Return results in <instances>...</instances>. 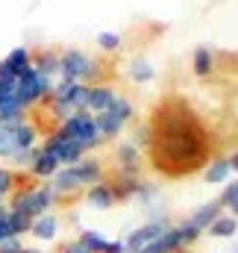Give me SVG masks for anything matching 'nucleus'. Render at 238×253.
<instances>
[{
    "label": "nucleus",
    "instance_id": "38",
    "mask_svg": "<svg viewBox=\"0 0 238 253\" xmlns=\"http://www.w3.org/2000/svg\"><path fill=\"white\" fill-rule=\"evenodd\" d=\"M126 253H153L150 248H144V251H126Z\"/></svg>",
    "mask_w": 238,
    "mask_h": 253
},
{
    "label": "nucleus",
    "instance_id": "24",
    "mask_svg": "<svg viewBox=\"0 0 238 253\" xmlns=\"http://www.w3.org/2000/svg\"><path fill=\"white\" fill-rule=\"evenodd\" d=\"M236 233H238V218L230 215V212H224V215L206 230V236H212V239H233Z\"/></svg>",
    "mask_w": 238,
    "mask_h": 253
},
{
    "label": "nucleus",
    "instance_id": "19",
    "mask_svg": "<svg viewBox=\"0 0 238 253\" xmlns=\"http://www.w3.org/2000/svg\"><path fill=\"white\" fill-rule=\"evenodd\" d=\"M30 236H33V239H39V242H53V239L59 236V218H56L53 212H47V215H39V218H33Z\"/></svg>",
    "mask_w": 238,
    "mask_h": 253
},
{
    "label": "nucleus",
    "instance_id": "2",
    "mask_svg": "<svg viewBox=\"0 0 238 253\" xmlns=\"http://www.w3.org/2000/svg\"><path fill=\"white\" fill-rule=\"evenodd\" d=\"M56 200L59 197L50 189V183H21L15 194L9 197V209L27 218H39V215H47L56 206Z\"/></svg>",
    "mask_w": 238,
    "mask_h": 253
},
{
    "label": "nucleus",
    "instance_id": "9",
    "mask_svg": "<svg viewBox=\"0 0 238 253\" xmlns=\"http://www.w3.org/2000/svg\"><path fill=\"white\" fill-rule=\"evenodd\" d=\"M33 68V50L30 47H15L0 59V80H18Z\"/></svg>",
    "mask_w": 238,
    "mask_h": 253
},
{
    "label": "nucleus",
    "instance_id": "32",
    "mask_svg": "<svg viewBox=\"0 0 238 253\" xmlns=\"http://www.w3.org/2000/svg\"><path fill=\"white\" fill-rule=\"evenodd\" d=\"M156 183H153V180H144V177H141V183H138V191H135V200H138V203H153V200H156Z\"/></svg>",
    "mask_w": 238,
    "mask_h": 253
},
{
    "label": "nucleus",
    "instance_id": "21",
    "mask_svg": "<svg viewBox=\"0 0 238 253\" xmlns=\"http://www.w3.org/2000/svg\"><path fill=\"white\" fill-rule=\"evenodd\" d=\"M59 53L56 50H39V53H33V68L39 71V74H44V77H50V80H56L59 77Z\"/></svg>",
    "mask_w": 238,
    "mask_h": 253
},
{
    "label": "nucleus",
    "instance_id": "8",
    "mask_svg": "<svg viewBox=\"0 0 238 253\" xmlns=\"http://www.w3.org/2000/svg\"><path fill=\"white\" fill-rule=\"evenodd\" d=\"M168 227H171V221H168L165 215L150 218V221H144L141 227H135V230L123 239V245H126V251H144V248H150Z\"/></svg>",
    "mask_w": 238,
    "mask_h": 253
},
{
    "label": "nucleus",
    "instance_id": "35",
    "mask_svg": "<svg viewBox=\"0 0 238 253\" xmlns=\"http://www.w3.org/2000/svg\"><path fill=\"white\" fill-rule=\"evenodd\" d=\"M6 212H9V209H6V206H0V242L12 239V236H9V227H6Z\"/></svg>",
    "mask_w": 238,
    "mask_h": 253
},
{
    "label": "nucleus",
    "instance_id": "37",
    "mask_svg": "<svg viewBox=\"0 0 238 253\" xmlns=\"http://www.w3.org/2000/svg\"><path fill=\"white\" fill-rule=\"evenodd\" d=\"M21 253H47V251H41V248H27V245H24V251Z\"/></svg>",
    "mask_w": 238,
    "mask_h": 253
},
{
    "label": "nucleus",
    "instance_id": "40",
    "mask_svg": "<svg viewBox=\"0 0 238 253\" xmlns=\"http://www.w3.org/2000/svg\"><path fill=\"white\" fill-rule=\"evenodd\" d=\"M0 206H3V203H0Z\"/></svg>",
    "mask_w": 238,
    "mask_h": 253
},
{
    "label": "nucleus",
    "instance_id": "6",
    "mask_svg": "<svg viewBox=\"0 0 238 253\" xmlns=\"http://www.w3.org/2000/svg\"><path fill=\"white\" fill-rule=\"evenodd\" d=\"M50 91H53V80H50V77H44V74H39L36 68H30L24 77H18L15 97H18V103L30 112L33 106L44 103V100L50 97Z\"/></svg>",
    "mask_w": 238,
    "mask_h": 253
},
{
    "label": "nucleus",
    "instance_id": "5",
    "mask_svg": "<svg viewBox=\"0 0 238 253\" xmlns=\"http://www.w3.org/2000/svg\"><path fill=\"white\" fill-rule=\"evenodd\" d=\"M132 118H135V106H132V100H129V97H123V94H118V97L112 100V106H109V109H103V112H97V115H94V121H97V129H100L103 141L118 138Z\"/></svg>",
    "mask_w": 238,
    "mask_h": 253
},
{
    "label": "nucleus",
    "instance_id": "28",
    "mask_svg": "<svg viewBox=\"0 0 238 253\" xmlns=\"http://www.w3.org/2000/svg\"><path fill=\"white\" fill-rule=\"evenodd\" d=\"M18 121H27V109L18 103V97L0 103V124H18Z\"/></svg>",
    "mask_w": 238,
    "mask_h": 253
},
{
    "label": "nucleus",
    "instance_id": "31",
    "mask_svg": "<svg viewBox=\"0 0 238 253\" xmlns=\"http://www.w3.org/2000/svg\"><path fill=\"white\" fill-rule=\"evenodd\" d=\"M97 47L103 53H118L123 47V39H120V33H97Z\"/></svg>",
    "mask_w": 238,
    "mask_h": 253
},
{
    "label": "nucleus",
    "instance_id": "7",
    "mask_svg": "<svg viewBox=\"0 0 238 253\" xmlns=\"http://www.w3.org/2000/svg\"><path fill=\"white\" fill-rule=\"evenodd\" d=\"M41 147L59 162L62 168H68V165H77L82 156H85V150L79 147V144H74V141H68L65 135H59L56 129H50L47 135H44V141H41Z\"/></svg>",
    "mask_w": 238,
    "mask_h": 253
},
{
    "label": "nucleus",
    "instance_id": "11",
    "mask_svg": "<svg viewBox=\"0 0 238 253\" xmlns=\"http://www.w3.org/2000/svg\"><path fill=\"white\" fill-rule=\"evenodd\" d=\"M79 245L88 253H126L123 239H106L97 230H82L79 233Z\"/></svg>",
    "mask_w": 238,
    "mask_h": 253
},
{
    "label": "nucleus",
    "instance_id": "1",
    "mask_svg": "<svg viewBox=\"0 0 238 253\" xmlns=\"http://www.w3.org/2000/svg\"><path fill=\"white\" fill-rule=\"evenodd\" d=\"M150 165L171 180L191 177L212 162V135L185 97H168L150 115Z\"/></svg>",
    "mask_w": 238,
    "mask_h": 253
},
{
    "label": "nucleus",
    "instance_id": "29",
    "mask_svg": "<svg viewBox=\"0 0 238 253\" xmlns=\"http://www.w3.org/2000/svg\"><path fill=\"white\" fill-rule=\"evenodd\" d=\"M21 186V180H18V174L12 171V168H0V203H6L15 189Z\"/></svg>",
    "mask_w": 238,
    "mask_h": 253
},
{
    "label": "nucleus",
    "instance_id": "33",
    "mask_svg": "<svg viewBox=\"0 0 238 253\" xmlns=\"http://www.w3.org/2000/svg\"><path fill=\"white\" fill-rule=\"evenodd\" d=\"M24 251V242L21 239H6L0 242V253H21Z\"/></svg>",
    "mask_w": 238,
    "mask_h": 253
},
{
    "label": "nucleus",
    "instance_id": "14",
    "mask_svg": "<svg viewBox=\"0 0 238 253\" xmlns=\"http://www.w3.org/2000/svg\"><path fill=\"white\" fill-rule=\"evenodd\" d=\"M74 168H77V177H79L82 189L97 186V183H103V180H106V168H103V162H100L97 156H82Z\"/></svg>",
    "mask_w": 238,
    "mask_h": 253
},
{
    "label": "nucleus",
    "instance_id": "26",
    "mask_svg": "<svg viewBox=\"0 0 238 253\" xmlns=\"http://www.w3.org/2000/svg\"><path fill=\"white\" fill-rule=\"evenodd\" d=\"M9 209V206H6ZM6 227H9V236L12 239H24V236H30V227H33V218H27V215H21V212H6Z\"/></svg>",
    "mask_w": 238,
    "mask_h": 253
},
{
    "label": "nucleus",
    "instance_id": "15",
    "mask_svg": "<svg viewBox=\"0 0 238 253\" xmlns=\"http://www.w3.org/2000/svg\"><path fill=\"white\" fill-rule=\"evenodd\" d=\"M109 183H112V191H115L118 203H123V200H135V191H138V183H141V174H135V171H115Z\"/></svg>",
    "mask_w": 238,
    "mask_h": 253
},
{
    "label": "nucleus",
    "instance_id": "17",
    "mask_svg": "<svg viewBox=\"0 0 238 253\" xmlns=\"http://www.w3.org/2000/svg\"><path fill=\"white\" fill-rule=\"evenodd\" d=\"M85 203H88L91 209H112V206L118 203V197H115V191H112V183L103 180V183H97V186H88V189H85Z\"/></svg>",
    "mask_w": 238,
    "mask_h": 253
},
{
    "label": "nucleus",
    "instance_id": "25",
    "mask_svg": "<svg viewBox=\"0 0 238 253\" xmlns=\"http://www.w3.org/2000/svg\"><path fill=\"white\" fill-rule=\"evenodd\" d=\"M153 77H156V68H153V62H150L147 56H135V59L129 62V80H132V83L144 85V83H150Z\"/></svg>",
    "mask_w": 238,
    "mask_h": 253
},
{
    "label": "nucleus",
    "instance_id": "3",
    "mask_svg": "<svg viewBox=\"0 0 238 253\" xmlns=\"http://www.w3.org/2000/svg\"><path fill=\"white\" fill-rule=\"evenodd\" d=\"M56 132L65 135L68 141L79 144L85 153H88V150H97V147L103 144V135H100L97 121H94L91 112H71L68 118H62L59 124H56Z\"/></svg>",
    "mask_w": 238,
    "mask_h": 253
},
{
    "label": "nucleus",
    "instance_id": "23",
    "mask_svg": "<svg viewBox=\"0 0 238 253\" xmlns=\"http://www.w3.org/2000/svg\"><path fill=\"white\" fill-rule=\"evenodd\" d=\"M191 71H194V77H200V80L212 77V71H215V53H212L209 47H197L194 56H191Z\"/></svg>",
    "mask_w": 238,
    "mask_h": 253
},
{
    "label": "nucleus",
    "instance_id": "10",
    "mask_svg": "<svg viewBox=\"0 0 238 253\" xmlns=\"http://www.w3.org/2000/svg\"><path fill=\"white\" fill-rule=\"evenodd\" d=\"M59 162L39 144L36 147V156H33V162H30V168H27V174H30V180L33 183H50L56 174H59Z\"/></svg>",
    "mask_w": 238,
    "mask_h": 253
},
{
    "label": "nucleus",
    "instance_id": "12",
    "mask_svg": "<svg viewBox=\"0 0 238 253\" xmlns=\"http://www.w3.org/2000/svg\"><path fill=\"white\" fill-rule=\"evenodd\" d=\"M112 159H115V171H135V174H141L144 153H141L138 144H132V141H120L118 147H115V153H112Z\"/></svg>",
    "mask_w": 238,
    "mask_h": 253
},
{
    "label": "nucleus",
    "instance_id": "39",
    "mask_svg": "<svg viewBox=\"0 0 238 253\" xmlns=\"http://www.w3.org/2000/svg\"><path fill=\"white\" fill-rule=\"evenodd\" d=\"M230 215H236V218H238V203L233 206V209H230Z\"/></svg>",
    "mask_w": 238,
    "mask_h": 253
},
{
    "label": "nucleus",
    "instance_id": "18",
    "mask_svg": "<svg viewBox=\"0 0 238 253\" xmlns=\"http://www.w3.org/2000/svg\"><path fill=\"white\" fill-rule=\"evenodd\" d=\"M221 215H224V206H221L218 200H209V203L197 206V209H194V212L188 215V221H191L194 227H200V230L206 233V230H209V227H212V224H215V221L221 218Z\"/></svg>",
    "mask_w": 238,
    "mask_h": 253
},
{
    "label": "nucleus",
    "instance_id": "36",
    "mask_svg": "<svg viewBox=\"0 0 238 253\" xmlns=\"http://www.w3.org/2000/svg\"><path fill=\"white\" fill-rule=\"evenodd\" d=\"M227 162H230V171H233V177H238V150H233V153L227 156Z\"/></svg>",
    "mask_w": 238,
    "mask_h": 253
},
{
    "label": "nucleus",
    "instance_id": "30",
    "mask_svg": "<svg viewBox=\"0 0 238 253\" xmlns=\"http://www.w3.org/2000/svg\"><path fill=\"white\" fill-rule=\"evenodd\" d=\"M218 203L224 206V212H230V209L238 203V180L236 177H233L230 183H224V189H221V194H218Z\"/></svg>",
    "mask_w": 238,
    "mask_h": 253
},
{
    "label": "nucleus",
    "instance_id": "4",
    "mask_svg": "<svg viewBox=\"0 0 238 253\" xmlns=\"http://www.w3.org/2000/svg\"><path fill=\"white\" fill-rule=\"evenodd\" d=\"M59 59H62L59 77L68 80V83H85V85H91V83H97L100 74H103V68H100V62H97L94 56H88L85 50H77V47L62 50Z\"/></svg>",
    "mask_w": 238,
    "mask_h": 253
},
{
    "label": "nucleus",
    "instance_id": "13",
    "mask_svg": "<svg viewBox=\"0 0 238 253\" xmlns=\"http://www.w3.org/2000/svg\"><path fill=\"white\" fill-rule=\"evenodd\" d=\"M115 97H118V91H115V88H112L109 83H91V85H88V100H85V112L97 115V112L109 109Z\"/></svg>",
    "mask_w": 238,
    "mask_h": 253
},
{
    "label": "nucleus",
    "instance_id": "22",
    "mask_svg": "<svg viewBox=\"0 0 238 253\" xmlns=\"http://www.w3.org/2000/svg\"><path fill=\"white\" fill-rule=\"evenodd\" d=\"M15 144H18V150H33V147H39V126L33 124L30 118L21 121V124H15Z\"/></svg>",
    "mask_w": 238,
    "mask_h": 253
},
{
    "label": "nucleus",
    "instance_id": "34",
    "mask_svg": "<svg viewBox=\"0 0 238 253\" xmlns=\"http://www.w3.org/2000/svg\"><path fill=\"white\" fill-rule=\"evenodd\" d=\"M59 253H88L82 245H79V239H74V242H65L59 248Z\"/></svg>",
    "mask_w": 238,
    "mask_h": 253
},
{
    "label": "nucleus",
    "instance_id": "20",
    "mask_svg": "<svg viewBox=\"0 0 238 253\" xmlns=\"http://www.w3.org/2000/svg\"><path fill=\"white\" fill-rule=\"evenodd\" d=\"M203 180H206L209 186H224V183H230V180H233V171H230L227 156H215V159L203 168Z\"/></svg>",
    "mask_w": 238,
    "mask_h": 253
},
{
    "label": "nucleus",
    "instance_id": "27",
    "mask_svg": "<svg viewBox=\"0 0 238 253\" xmlns=\"http://www.w3.org/2000/svg\"><path fill=\"white\" fill-rule=\"evenodd\" d=\"M21 124V121H18ZM18 153V144H15V124H0V159L3 162H12V156Z\"/></svg>",
    "mask_w": 238,
    "mask_h": 253
},
{
    "label": "nucleus",
    "instance_id": "16",
    "mask_svg": "<svg viewBox=\"0 0 238 253\" xmlns=\"http://www.w3.org/2000/svg\"><path fill=\"white\" fill-rule=\"evenodd\" d=\"M50 189L56 191V197H71V194H77V191H85L82 183H79V177H77V168H74V165L59 168V174L50 180Z\"/></svg>",
    "mask_w": 238,
    "mask_h": 253
}]
</instances>
